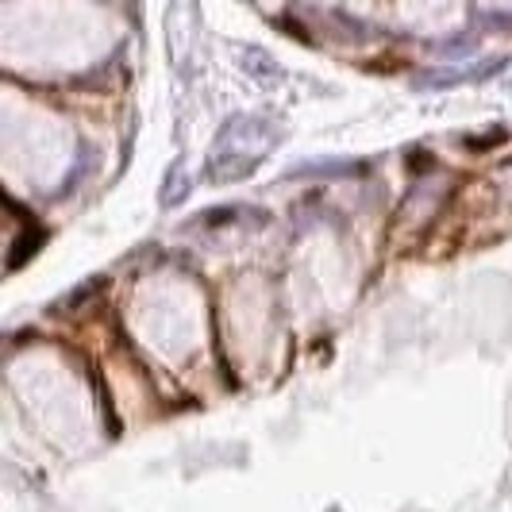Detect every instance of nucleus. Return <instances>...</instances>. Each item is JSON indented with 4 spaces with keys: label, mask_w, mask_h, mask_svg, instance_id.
I'll return each instance as SVG.
<instances>
[{
    "label": "nucleus",
    "mask_w": 512,
    "mask_h": 512,
    "mask_svg": "<svg viewBox=\"0 0 512 512\" xmlns=\"http://www.w3.org/2000/svg\"><path fill=\"white\" fill-rule=\"evenodd\" d=\"M509 66V58H486L478 66H466V70H436V74H424L420 85L424 89H447V85H459V81H482V77L501 74Z\"/></svg>",
    "instance_id": "obj_2"
},
{
    "label": "nucleus",
    "mask_w": 512,
    "mask_h": 512,
    "mask_svg": "<svg viewBox=\"0 0 512 512\" xmlns=\"http://www.w3.org/2000/svg\"><path fill=\"white\" fill-rule=\"evenodd\" d=\"M278 143V128L266 116H231L216 135V151L208 158V181H239Z\"/></svg>",
    "instance_id": "obj_1"
},
{
    "label": "nucleus",
    "mask_w": 512,
    "mask_h": 512,
    "mask_svg": "<svg viewBox=\"0 0 512 512\" xmlns=\"http://www.w3.org/2000/svg\"><path fill=\"white\" fill-rule=\"evenodd\" d=\"M189 189H193L189 178L181 174V166H174V170H170V178H166V189H162V205H178V201H185V197H189Z\"/></svg>",
    "instance_id": "obj_4"
},
{
    "label": "nucleus",
    "mask_w": 512,
    "mask_h": 512,
    "mask_svg": "<svg viewBox=\"0 0 512 512\" xmlns=\"http://www.w3.org/2000/svg\"><path fill=\"white\" fill-rule=\"evenodd\" d=\"M243 66H247V70H251V74L262 81V85H274V81H282V66H278L270 54L247 51V54H243Z\"/></svg>",
    "instance_id": "obj_3"
}]
</instances>
